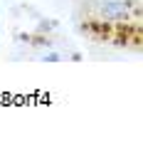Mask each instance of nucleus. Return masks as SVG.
Segmentation results:
<instances>
[{
  "label": "nucleus",
  "mask_w": 143,
  "mask_h": 161,
  "mask_svg": "<svg viewBox=\"0 0 143 161\" xmlns=\"http://www.w3.org/2000/svg\"><path fill=\"white\" fill-rule=\"evenodd\" d=\"M101 18L106 20H121L128 18V3L126 0H109L101 5Z\"/></svg>",
  "instance_id": "f257e3e1"
},
{
  "label": "nucleus",
  "mask_w": 143,
  "mask_h": 161,
  "mask_svg": "<svg viewBox=\"0 0 143 161\" xmlns=\"http://www.w3.org/2000/svg\"><path fill=\"white\" fill-rule=\"evenodd\" d=\"M42 60H44V62H59L62 57H59V55H57V52H49V55H44Z\"/></svg>",
  "instance_id": "f03ea898"
}]
</instances>
